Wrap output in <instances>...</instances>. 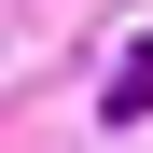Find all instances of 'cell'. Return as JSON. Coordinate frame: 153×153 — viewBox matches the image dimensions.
Returning <instances> with one entry per match:
<instances>
[{"label": "cell", "instance_id": "obj_1", "mask_svg": "<svg viewBox=\"0 0 153 153\" xmlns=\"http://www.w3.org/2000/svg\"><path fill=\"white\" fill-rule=\"evenodd\" d=\"M97 111H111V125H153V42H125V56H111V84H97Z\"/></svg>", "mask_w": 153, "mask_h": 153}]
</instances>
